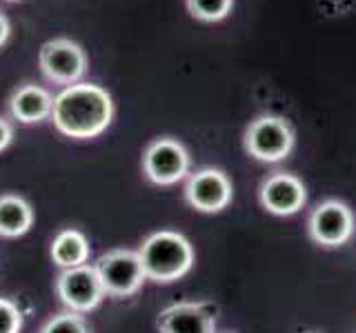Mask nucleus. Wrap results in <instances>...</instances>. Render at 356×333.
<instances>
[{"label": "nucleus", "instance_id": "obj_1", "mask_svg": "<svg viewBox=\"0 0 356 333\" xmlns=\"http://www.w3.org/2000/svg\"><path fill=\"white\" fill-rule=\"evenodd\" d=\"M49 120L67 138L92 140L107 131L114 120V100L96 83H76L54 96Z\"/></svg>", "mask_w": 356, "mask_h": 333}, {"label": "nucleus", "instance_id": "obj_2", "mask_svg": "<svg viewBox=\"0 0 356 333\" xmlns=\"http://www.w3.org/2000/svg\"><path fill=\"white\" fill-rule=\"evenodd\" d=\"M145 278L159 284L181 280L194 266V247L183 233L161 229L149 233L136 249Z\"/></svg>", "mask_w": 356, "mask_h": 333}, {"label": "nucleus", "instance_id": "obj_3", "mask_svg": "<svg viewBox=\"0 0 356 333\" xmlns=\"http://www.w3.org/2000/svg\"><path fill=\"white\" fill-rule=\"evenodd\" d=\"M94 269L100 278V284L109 298H129L140 291L145 284V271L138 258V251L131 249H109L96 260Z\"/></svg>", "mask_w": 356, "mask_h": 333}, {"label": "nucleus", "instance_id": "obj_4", "mask_svg": "<svg viewBox=\"0 0 356 333\" xmlns=\"http://www.w3.org/2000/svg\"><path fill=\"white\" fill-rule=\"evenodd\" d=\"M38 67L44 80L58 87H70L76 83H83L89 60L85 49L72 38H54L40 47Z\"/></svg>", "mask_w": 356, "mask_h": 333}, {"label": "nucleus", "instance_id": "obj_5", "mask_svg": "<svg viewBox=\"0 0 356 333\" xmlns=\"http://www.w3.org/2000/svg\"><path fill=\"white\" fill-rule=\"evenodd\" d=\"M189 171V153L174 138H156L143 151V173L159 187L181 182Z\"/></svg>", "mask_w": 356, "mask_h": 333}, {"label": "nucleus", "instance_id": "obj_6", "mask_svg": "<svg viewBox=\"0 0 356 333\" xmlns=\"http://www.w3.org/2000/svg\"><path fill=\"white\" fill-rule=\"evenodd\" d=\"M56 296L65 309L76 314H89L105 300V289L94 264H81L74 269H63L56 278Z\"/></svg>", "mask_w": 356, "mask_h": 333}, {"label": "nucleus", "instance_id": "obj_7", "mask_svg": "<svg viewBox=\"0 0 356 333\" xmlns=\"http://www.w3.org/2000/svg\"><path fill=\"white\" fill-rule=\"evenodd\" d=\"M294 133L292 127L283 118L263 116L254 120L245 131V149L256 160L263 162H278L292 151Z\"/></svg>", "mask_w": 356, "mask_h": 333}, {"label": "nucleus", "instance_id": "obj_8", "mask_svg": "<svg viewBox=\"0 0 356 333\" xmlns=\"http://www.w3.org/2000/svg\"><path fill=\"white\" fill-rule=\"evenodd\" d=\"M309 236L316 244L323 247H341L354 233V216L352 209L339 203V200H327L312 211L307 222Z\"/></svg>", "mask_w": 356, "mask_h": 333}, {"label": "nucleus", "instance_id": "obj_9", "mask_svg": "<svg viewBox=\"0 0 356 333\" xmlns=\"http://www.w3.org/2000/svg\"><path fill=\"white\" fill-rule=\"evenodd\" d=\"M185 200L203 214H218L232 203V182L220 169H198L185 182Z\"/></svg>", "mask_w": 356, "mask_h": 333}, {"label": "nucleus", "instance_id": "obj_10", "mask_svg": "<svg viewBox=\"0 0 356 333\" xmlns=\"http://www.w3.org/2000/svg\"><path fill=\"white\" fill-rule=\"evenodd\" d=\"M156 325L161 333H216V316L207 305L176 302L161 311Z\"/></svg>", "mask_w": 356, "mask_h": 333}, {"label": "nucleus", "instance_id": "obj_11", "mask_svg": "<svg viewBox=\"0 0 356 333\" xmlns=\"http://www.w3.org/2000/svg\"><path fill=\"white\" fill-rule=\"evenodd\" d=\"M305 203V185L292 173H274L261 187V205L274 216H292Z\"/></svg>", "mask_w": 356, "mask_h": 333}, {"label": "nucleus", "instance_id": "obj_12", "mask_svg": "<svg viewBox=\"0 0 356 333\" xmlns=\"http://www.w3.org/2000/svg\"><path fill=\"white\" fill-rule=\"evenodd\" d=\"M9 116L18 120L20 125H38L51 118L54 96L40 85L25 83L11 92L9 100Z\"/></svg>", "mask_w": 356, "mask_h": 333}, {"label": "nucleus", "instance_id": "obj_13", "mask_svg": "<svg viewBox=\"0 0 356 333\" xmlns=\"http://www.w3.org/2000/svg\"><path fill=\"white\" fill-rule=\"evenodd\" d=\"M49 255L56 266H60V269H74V266L89 264L92 247H89V240L81 229L70 227L54 236Z\"/></svg>", "mask_w": 356, "mask_h": 333}, {"label": "nucleus", "instance_id": "obj_14", "mask_svg": "<svg viewBox=\"0 0 356 333\" xmlns=\"http://www.w3.org/2000/svg\"><path fill=\"white\" fill-rule=\"evenodd\" d=\"M33 227V209L18 194H0V238H20Z\"/></svg>", "mask_w": 356, "mask_h": 333}, {"label": "nucleus", "instance_id": "obj_15", "mask_svg": "<svg viewBox=\"0 0 356 333\" xmlns=\"http://www.w3.org/2000/svg\"><path fill=\"white\" fill-rule=\"evenodd\" d=\"M38 333H92V327L83 314L65 309L44 322Z\"/></svg>", "mask_w": 356, "mask_h": 333}, {"label": "nucleus", "instance_id": "obj_16", "mask_svg": "<svg viewBox=\"0 0 356 333\" xmlns=\"http://www.w3.org/2000/svg\"><path fill=\"white\" fill-rule=\"evenodd\" d=\"M187 11L200 22H218L227 18L234 7V0H185Z\"/></svg>", "mask_w": 356, "mask_h": 333}, {"label": "nucleus", "instance_id": "obj_17", "mask_svg": "<svg viewBox=\"0 0 356 333\" xmlns=\"http://www.w3.org/2000/svg\"><path fill=\"white\" fill-rule=\"evenodd\" d=\"M22 325H25V316L20 307L14 300L0 296V333H20Z\"/></svg>", "mask_w": 356, "mask_h": 333}, {"label": "nucleus", "instance_id": "obj_18", "mask_svg": "<svg viewBox=\"0 0 356 333\" xmlns=\"http://www.w3.org/2000/svg\"><path fill=\"white\" fill-rule=\"evenodd\" d=\"M11 142H14V125H11L5 116H0V153H3Z\"/></svg>", "mask_w": 356, "mask_h": 333}, {"label": "nucleus", "instance_id": "obj_19", "mask_svg": "<svg viewBox=\"0 0 356 333\" xmlns=\"http://www.w3.org/2000/svg\"><path fill=\"white\" fill-rule=\"evenodd\" d=\"M9 36H11V22H9V18L0 11V47H5V42L9 40Z\"/></svg>", "mask_w": 356, "mask_h": 333}, {"label": "nucleus", "instance_id": "obj_20", "mask_svg": "<svg viewBox=\"0 0 356 333\" xmlns=\"http://www.w3.org/2000/svg\"><path fill=\"white\" fill-rule=\"evenodd\" d=\"M7 3H16V0H7Z\"/></svg>", "mask_w": 356, "mask_h": 333}]
</instances>
